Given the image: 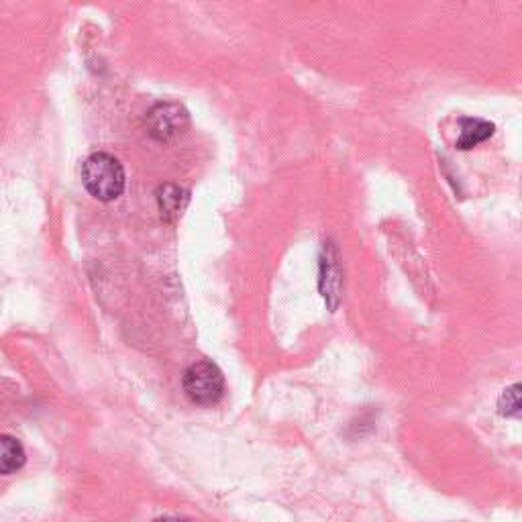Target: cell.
I'll use <instances>...</instances> for the list:
<instances>
[{
	"label": "cell",
	"instance_id": "obj_1",
	"mask_svg": "<svg viewBox=\"0 0 522 522\" xmlns=\"http://www.w3.org/2000/svg\"><path fill=\"white\" fill-rule=\"evenodd\" d=\"M82 184L100 202L117 200L125 190V170L111 153H92L82 164Z\"/></svg>",
	"mask_w": 522,
	"mask_h": 522
},
{
	"label": "cell",
	"instance_id": "obj_2",
	"mask_svg": "<svg viewBox=\"0 0 522 522\" xmlns=\"http://www.w3.org/2000/svg\"><path fill=\"white\" fill-rule=\"evenodd\" d=\"M182 388L200 406L217 404L225 396V376L213 361H196L184 372Z\"/></svg>",
	"mask_w": 522,
	"mask_h": 522
},
{
	"label": "cell",
	"instance_id": "obj_3",
	"mask_svg": "<svg viewBox=\"0 0 522 522\" xmlns=\"http://www.w3.org/2000/svg\"><path fill=\"white\" fill-rule=\"evenodd\" d=\"M145 123H147V131L153 139L168 143L186 133V129L190 125V117L182 104L160 102L147 113Z\"/></svg>",
	"mask_w": 522,
	"mask_h": 522
},
{
	"label": "cell",
	"instance_id": "obj_4",
	"mask_svg": "<svg viewBox=\"0 0 522 522\" xmlns=\"http://www.w3.org/2000/svg\"><path fill=\"white\" fill-rule=\"evenodd\" d=\"M319 290L331 312L337 310L343 292V274L339 266V251L333 243H325L319 264Z\"/></svg>",
	"mask_w": 522,
	"mask_h": 522
},
{
	"label": "cell",
	"instance_id": "obj_5",
	"mask_svg": "<svg viewBox=\"0 0 522 522\" xmlns=\"http://www.w3.org/2000/svg\"><path fill=\"white\" fill-rule=\"evenodd\" d=\"M494 131H496V127L490 121L474 119V117L459 119V135L455 139V147L461 151L474 149L476 145L488 141L494 135Z\"/></svg>",
	"mask_w": 522,
	"mask_h": 522
},
{
	"label": "cell",
	"instance_id": "obj_6",
	"mask_svg": "<svg viewBox=\"0 0 522 522\" xmlns=\"http://www.w3.org/2000/svg\"><path fill=\"white\" fill-rule=\"evenodd\" d=\"M190 200V192L174 186V184H166L158 190V206H160V215L166 223H176L180 219V215L184 213V208Z\"/></svg>",
	"mask_w": 522,
	"mask_h": 522
},
{
	"label": "cell",
	"instance_id": "obj_7",
	"mask_svg": "<svg viewBox=\"0 0 522 522\" xmlns=\"http://www.w3.org/2000/svg\"><path fill=\"white\" fill-rule=\"evenodd\" d=\"M27 455L23 445L11 437V435H3L0 437V474L11 476L25 465Z\"/></svg>",
	"mask_w": 522,
	"mask_h": 522
},
{
	"label": "cell",
	"instance_id": "obj_8",
	"mask_svg": "<svg viewBox=\"0 0 522 522\" xmlns=\"http://www.w3.org/2000/svg\"><path fill=\"white\" fill-rule=\"evenodd\" d=\"M498 412L508 419H522V384L508 386L498 398Z\"/></svg>",
	"mask_w": 522,
	"mask_h": 522
},
{
	"label": "cell",
	"instance_id": "obj_9",
	"mask_svg": "<svg viewBox=\"0 0 522 522\" xmlns=\"http://www.w3.org/2000/svg\"><path fill=\"white\" fill-rule=\"evenodd\" d=\"M153 522H192V520L178 518V516H164V518H158V520H153Z\"/></svg>",
	"mask_w": 522,
	"mask_h": 522
}]
</instances>
